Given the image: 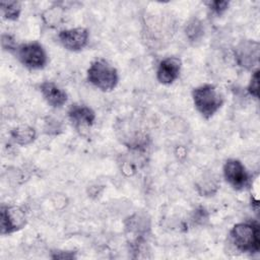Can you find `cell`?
<instances>
[{
  "mask_svg": "<svg viewBox=\"0 0 260 260\" xmlns=\"http://www.w3.org/2000/svg\"><path fill=\"white\" fill-rule=\"evenodd\" d=\"M231 238L238 250L257 253L260 249V226L257 221L240 222L231 230Z\"/></svg>",
  "mask_w": 260,
  "mask_h": 260,
  "instance_id": "cell-1",
  "label": "cell"
},
{
  "mask_svg": "<svg viewBox=\"0 0 260 260\" xmlns=\"http://www.w3.org/2000/svg\"><path fill=\"white\" fill-rule=\"evenodd\" d=\"M196 110L205 118H211L223 105V96L212 84H202L192 90Z\"/></svg>",
  "mask_w": 260,
  "mask_h": 260,
  "instance_id": "cell-2",
  "label": "cell"
},
{
  "mask_svg": "<svg viewBox=\"0 0 260 260\" xmlns=\"http://www.w3.org/2000/svg\"><path fill=\"white\" fill-rule=\"evenodd\" d=\"M87 80L103 91L113 90L119 81L117 69L104 59L92 61L87 69Z\"/></svg>",
  "mask_w": 260,
  "mask_h": 260,
  "instance_id": "cell-3",
  "label": "cell"
},
{
  "mask_svg": "<svg viewBox=\"0 0 260 260\" xmlns=\"http://www.w3.org/2000/svg\"><path fill=\"white\" fill-rule=\"evenodd\" d=\"M16 55L21 64L29 69H42L48 62L45 49L37 42L20 45L16 49Z\"/></svg>",
  "mask_w": 260,
  "mask_h": 260,
  "instance_id": "cell-4",
  "label": "cell"
},
{
  "mask_svg": "<svg viewBox=\"0 0 260 260\" xmlns=\"http://www.w3.org/2000/svg\"><path fill=\"white\" fill-rule=\"evenodd\" d=\"M0 228L2 235H8L22 229L26 223L25 212L19 206H1Z\"/></svg>",
  "mask_w": 260,
  "mask_h": 260,
  "instance_id": "cell-5",
  "label": "cell"
},
{
  "mask_svg": "<svg viewBox=\"0 0 260 260\" xmlns=\"http://www.w3.org/2000/svg\"><path fill=\"white\" fill-rule=\"evenodd\" d=\"M237 63L245 69H253L259 63L260 45L256 41H242L234 50Z\"/></svg>",
  "mask_w": 260,
  "mask_h": 260,
  "instance_id": "cell-6",
  "label": "cell"
},
{
  "mask_svg": "<svg viewBox=\"0 0 260 260\" xmlns=\"http://www.w3.org/2000/svg\"><path fill=\"white\" fill-rule=\"evenodd\" d=\"M223 177L228 184L236 190L246 188L250 181V177L245 166L236 158H230L224 162Z\"/></svg>",
  "mask_w": 260,
  "mask_h": 260,
  "instance_id": "cell-7",
  "label": "cell"
},
{
  "mask_svg": "<svg viewBox=\"0 0 260 260\" xmlns=\"http://www.w3.org/2000/svg\"><path fill=\"white\" fill-rule=\"evenodd\" d=\"M59 42L68 51L82 50L88 42V30L84 27H75L61 30L58 35Z\"/></svg>",
  "mask_w": 260,
  "mask_h": 260,
  "instance_id": "cell-8",
  "label": "cell"
},
{
  "mask_svg": "<svg viewBox=\"0 0 260 260\" xmlns=\"http://www.w3.org/2000/svg\"><path fill=\"white\" fill-rule=\"evenodd\" d=\"M182 67L181 59L168 57L161 60L156 70V78L162 84H172L180 75Z\"/></svg>",
  "mask_w": 260,
  "mask_h": 260,
  "instance_id": "cell-9",
  "label": "cell"
},
{
  "mask_svg": "<svg viewBox=\"0 0 260 260\" xmlns=\"http://www.w3.org/2000/svg\"><path fill=\"white\" fill-rule=\"evenodd\" d=\"M68 118L76 129L83 130L93 125L95 114L92 109L87 106L72 105L68 110Z\"/></svg>",
  "mask_w": 260,
  "mask_h": 260,
  "instance_id": "cell-10",
  "label": "cell"
},
{
  "mask_svg": "<svg viewBox=\"0 0 260 260\" xmlns=\"http://www.w3.org/2000/svg\"><path fill=\"white\" fill-rule=\"evenodd\" d=\"M40 89L44 100L53 108H61L67 102V93L52 81L43 82Z\"/></svg>",
  "mask_w": 260,
  "mask_h": 260,
  "instance_id": "cell-11",
  "label": "cell"
},
{
  "mask_svg": "<svg viewBox=\"0 0 260 260\" xmlns=\"http://www.w3.org/2000/svg\"><path fill=\"white\" fill-rule=\"evenodd\" d=\"M11 137L15 143L19 145H27L36 138V131L34 128L23 125L14 128L11 131Z\"/></svg>",
  "mask_w": 260,
  "mask_h": 260,
  "instance_id": "cell-12",
  "label": "cell"
},
{
  "mask_svg": "<svg viewBox=\"0 0 260 260\" xmlns=\"http://www.w3.org/2000/svg\"><path fill=\"white\" fill-rule=\"evenodd\" d=\"M0 7L5 19L16 20L21 12V5L17 1H1Z\"/></svg>",
  "mask_w": 260,
  "mask_h": 260,
  "instance_id": "cell-13",
  "label": "cell"
},
{
  "mask_svg": "<svg viewBox=\"0 0 260 260\" xmlns=\"http://www.w3.org/2000/svg\"><path fill=\"white\" fill-rule=\"evenodd\" d=\"M186 35L190 41H197L203 35L202 23L197 19H192L186 27Z\"/></svg>",
  "mask_w": 260,
  "mask_h": 260,
  "instance_id": "cell-14",
  "label": "cell"
},
{
  "mask_svg": "<svg viewBox=\"0 0 260 260\" xmlns=\"http://www.w3.org/2000/svg\"><path fill=\"white\" fill-rule=\"evenodd\" d=\"M247 90L252 96L256 99L259 98V70L258 69L255 70L254 73L252 74Z\"/></svg>",
  "mask_w": 260,
  "mask_h": 260,
  "instance_id": "cell-15",
  "label": "cell"
},
{
  "mask_svg": "<svg viewBox=\"0 0 260 260\" xmlns=\"http://www.w3.org/2000/svg\"><path fill=\"white\" fill-rule=\"evenodd\" d=\"M206 4L208 5V7L211 11H213L217 15H220L229 8L230 2L216 0V1H208V2H206Z\"/></svg>",
  "mask_w": 260,
  "mask_h": 260,
  "instance_id": "cell-16",
  "label": "cell"
},
{
  "mask_svg": "<svg viewBox=\"0 0 260 260\" xmlns=\"http://www.w3.org/2000/svg\"><path fill=\"white\" fill-rule=\"evenodd\" d=\"M53 259H75L76 254L75 252L71 251H56L52 253Z\"/></svg>",
  "mask_w": 260,
  "mask_h": 260,
  "instance_id": "cell-17",
  "label": "cell"
},
{
  "mask_svg": "<svg viewBox=\"0 0 260 260\" xmlns=\"http://www.w3.org/2000/svg\"><path fill=\"white\" fill-rule=\"evenodd\" d=\"M1 43H2V47L4 50L11 51V50H14V48H15L14 40L10 35H3Z\"/></svg>",
  "mask_w": 260,
  "mask_h": 260,
  "instance_id": "cell-18",
  "label": "cell"
}]
</instances>
